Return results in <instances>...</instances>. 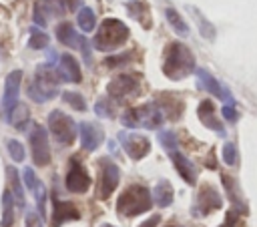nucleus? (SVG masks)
Returning <instances> with one entry per match:
<instances>
[{"instance_id": "obj_1", "label": "nucleus", "mask_w": 257, "mask_h": 227, "mask_svg": "<svg viewBox=\"0 0 257 227\" xmlns=\"http://www.w3.org/2000/svg\"><path fill=\"white\" fill-rule=\"evenodd\" d=\"M195 72V56L183 42H171L163 56V74L171 80H181Z\"/></svg>"}, {"instance_id": "obj_43", "label": "nucleus", "mask_w": 257, "mask_h": 227, "mask_svg": "<svg viewBox=\"0 0 257 227\" xmlns=\"http://www.w3.org/2000/svg\"><path fill=\"white\" fill-rule=\"evenodd\" d=\"M58 2H60L62 8L68 10V12H74V10L80 6V0H58Z\"/></svg>"}, {"instance_id": "obj_19", "label": "nucleus", "mask_w": 257, "mask_h": 227, "mask_svg": "<svg viewBox=\"0 0 257 227\" xmlns=\"http://www.w3.org/2000/svg\"><path fill=\"white\" fill-rule=\"evenodd\" d=\"M169 157H171V161H173L177 173L183 177V181L189 183V185H195V183H197V169H195L193 161H189L179 149L169 151Z\"/></svg>"}, {"instance_id": "obj_25", "label": "nucleus", "mask_w": 257, "mask_h": 227, "mask_svg": "<svg viewBox=\"0 0 257 227\" xmlns=\"http://www.w3.org/2000/svg\"><path fill=\"white\" fill-rule=\"evenodd\" d=\"M151 197L155 199V203H157L159 207H169V205L173 203V187H171V183H169L167 179L159 181V183L155 185V191L151 193Z\"/></svg>"}, {"instance_id": "obj_31", "label": "nucleus", "mask_w": 257, "mask_h": 227, "mask_svg": "<svg viewBox=\"0 0 257 227\" xmlns=\"http://www.w3.org/2000/svg\"><path fill=\"white\" fill-rule=\"evenodd\" d=\"M165 14H167V18H169V22H171V26H173V30L177 34H181V36H187L189 34V26L183 22V18H181V14H177V10L167 8Z\"/></svg>"}, {"instance_id": "obj_4", "label": "nucleus", "mask_w": 257, "mask_h": 227, "mask_svg": "<svg viewBox=\"0 0 257 227\" xmlns=\"http://www.w3.org/2000/svg\"><path fill=\"white\" fill-rule=\"evenodd\" d=\"M128 34H131L128 26L124 22H120L118 18H106V20L100 22L92 44L100 52H112L114 48H118L126 42Z\"/></svg>"}, {"instance_id": "obj_38", "label": "nucleus", "mask_w": 257, "mask_h": 227, "mask_svg": "<svg viewBox=\"0 0 257 227\" xmlns=\"http://www.w3.org/2000/svg\"><path fill=\"white\" fill-rule=\"evenodd\" d=\"M223 161L227 165H235L237 163V149L233 143H225L223 145Z\"/></svg>"}, {"instance_id": "obj_35", "label": "nucleus", "mask_w": 257, "mask_h": 227, "mask_svg": "<svg viewBox=\"0 0 257 227\" xmlns=\"http://www.w3.org/2000/svg\"><path fill=\"white\" fill-rule=\"evenodd\" d=\"M6 147H8V153H10L12 161H16V163L24 161V147H22L18 141L10 139V141H6Z\"/></svg>"}, {"instance_id": "obj_15", "label": "nucleus", "mask_w": 257, "mask_h": 227, "mask_svg": "<svg viewBox=\"0 0 257 227\" xmlns=\"http://www.w3.org/2000/svg\"><path fill=\"white\" fill-rule=\"evenodd\" d=\"M195 72H197V78H199V82H201V88H205L207 92H211L213 96H217V98H221V100H227V104L235 106V100H233L229 88H225L213 74H209V70H205V68H195Z\"/></svg>"}, {"instance_id": "obj_20", "label": "nucleus", "mask_w": 257, "mask_h": 227, "mask_svg": "<svg viewBox=\"0 0 257 227\" xmlns=\"http://www.w3.org/2000/svg\"><path fill=\"white\" fill-rule=\"evenodd\" d=\"M197 117H199V121H201L207 129L215 131L219 137L225 135L223 123L217 119V115H215V104H213L209 98H207V100H201V104H199V108H197Z\"/></svg>"}, {"instance_id": "obj_39", "label": "nucleus", "mask_w": 257, "mask_h": 227, "mask_svg": "<svg viewBox=\"0 0 257 227\" xmlns=\"http://www.w3.org/2000/svg\"><path fill=\"white\" fill-rule=\"evenodd\" d=\"M94 112H96L98 117H104V119H112V108L108 106V102H106V100H98V102L94 104Z\"/></svg>"}, {"instance_id": "obj_3", "label": "nucleus", "mask_w": 257, "mask_h": 227, "mask_svg": "<svg viewBox=\"0 0 257 227\" xmlns=\"http://www.w3.org/2000/svg\"><path fill=\"white\" fill-rule=\"evenodd\" d=\"M151 207H153L151 191L145 185H139V183L128 185L116 201V211L122 217H137V215L149 211Z\"/></svg>"}, {"instance_id": "obj_10", "label": "nucleus", "mask_w": 257, "mask_h": 227, "mask_svg": "<svg viewBox=\"0 0 257 227\" xmlns=\"http://www.w3.org/2000/svg\"><path fill=\"white\" fill-rule=\"evenodd\" d=\"M221 205H223V199H221L219 191L213 185L205 183V185H201V189L197 193V201H195V205H193L191 211L197 217H205V215L221 209Z\"/></svg>"}, {"instance_id": "obj_37", "label": "nucleus", "mask_w": 257, "mask_h": 227, "mask_svg": "<svg viewBox=\"0 0 257 227\" xmlns=\"http://www.w3.org/2000/svg\"><path fill=\"white\" fill-rule=\"evenodd\" d=\"M219 227H243L241 213H239V211H235V209H229V211H227V215H225V221H223Z\"/></svg>"}, {"instance_id": "obj_18", "label": "nucleus", "mask_w": 257, "mask_h": 227, "mask_svg": "<svg viewBox=\"0 0 257 227\" xmlns=\"http://www.w3.org/2000/svg\"><path fill=\"white\" fill-rule=\"evenodd\" d=\"M54 68H56V74L60 80H66V82H80L82 80L80 66L72 54H60L58 66H54Z\"/></svg>"}, {"instance_id": "obj_7", "label": "nucleus", "mask_w": 257, "mask_h": 227, "mask_svg": "<svg viewBox=\"0 0 257 227\" xmlns=\"http://www.w3.org/2000/svg\"><path fill=\"white\" fill-rule=\"evenodd\" d=\"M48 129L60 145H72L76 139V125L62 110H52L48 115Z\"/></svg>"}, {"instance_id": "obj_34", "label": "nucleus", "mask_w": 257, "mask_h": 227, "mask_svg": "<svg viewBox=\"0 0 257 227\" xmlns=\"http://www.w3.org/2000/svg\"><path fill=\"white\" fill-rule=\"evenodd\" d=\"M62 100L68 102V104H70L72 108H76V110H86V102H84V98H82L78 92L66 90V92H62Z\"/></svg>"}, {"instance_id": "obj_2", "label": "nucleus", "mask_w": 257, "mask_h": 227, "mask_svg": "<svg viewBox=\"0 0 257 227\" xmlns=\"http://www.w3.org/2000/svg\"><path fill=\"white\" fill-rule=\"evenodd\" d=\"M58 82H60V78L56 74V68L50 62L40 64V66H36L34 78L28 84V96L34 102H46L58 94Z\"/></svg>"}, {"instance_id": "obj_22", "label": "nucleus", "mask_w": 257, "mask_h": 227, "mask_svg": "<svg viewBox=\"0 0 257 227\" xmlns=\"http://www.w3.org/2000/svg\"><path fill=\"white\" fill-rule=\"evenodd\" d=\"M155 104L161 108L163 115L167 112L171 121H177L181 117V112H183V100L179 96H175V94H167V92L165 94H159V98H157Z\"/></svg>"}, {"instance_id": "obj_23", "label": "nucleus", "mask_w": 257, "mask_h": 227, "mask_svg": "<svg viewBox=\"0 0 257 227\" xmlns=\"http://www.w3.org/2000/svg\"><path fill=\"white\" fill-rule=\"evenodd\" d=\"M6 179H8V191L12 195V199L16 201L18 207L24 209L26 205V199H24V189H22V183H20V177H18V171L14 167H6Z\"/></svg>"}, {"instance_id": "obj_44", "label": "nucleus", "mask_w": 257, "mask_h": 227, "mask_svg": "<svg viewBox=\"0 0 257 227\" xmlns=\"http://www.w3.org/2000/svg\"><path fill=\"white\" fill-rule=\"evenodd\" d=\"M159 221H161V215H153L151 219H147L145 223H141L139 227H157L159 225Z\"/></svg>"}, {"instance_id": "obj_33", "label": "nucleus", "mask_w": 257, "mask_h": 227, "mask_svg": "<svg viewBox=\"0 0 257 227\" xmlns=\"http://www.w3.org/2000/svg\"><path fill=\"white\" fill-rule=\"evenodd\" d=\"M30 191L34 193L36 207H38V215L42 217V215H44V205H46V189H44V185H42L40 181H36V183L32 185V189H30Z\"/></svg>"}, {"instance_id": "obj_40", "label": "nucleus", "mask_w": 257, "mask_h": 227, "mask_svg": "<svg viewBox=\"0 0 257 227\" xmlns=\"http://www.w3.org/2000/svg\"><path fill=\"white\" fill-rule=\"evenodd\" d=\"M26 227H42V217L36 211L26 213Z\"/></svg>"}, {"instance_id": "obj_9", "label": "nucleus", "mask_w": 257, "mask_h": 227, "mask_svg": "<svg viewBox=\"0 0 257 227\" xmlns=\"http://www.w3.org/2000/svg\"><path fill=\"white\" fill-rule=\"evenodd\" d=\"M20 84H22V70H12L6 80H4V94H2V104H0V115L2 119L8 123V117L12 112V108L18 104V92H20Z\"/></svg>"}, {"instance_id": "obj_14", "label": "nucleus", "mask_w": 257, "mask_h": 227, "mask_svg": "<svg viewBox=\"0 0 257 227\" xmlns=\"http://www.w3.org/2000/svg\"><path fill=\"white\" fill-rule=\"evenodd\" d=\"M118 141H120L122 149L126 151V155L135 161H141L151 151V141L137 133H118Z\"/></svg>"}, {"instance_id": "obj_36", "label": "nucleus", "mask_w": 257, "mask_h": 227, "mask_svg": "<svg viewBox=\"0 0 257 227\" xmlns=\"http://www.w3.org/2000/svg\"><path fill=\"white\" fill-rule=\"evenodd\" d=\"M159 143L167 149V153L177 149V137H175V133H171V131H161V133H159Z\"/></svg>"}, {"instance_id": "obj_46", "label": "nucleus", "mask_w": 257, "mask_h": 227, "mask_svg": "<svg viewBox=\"0 0 257 227\" xmlns=\"http://www.w3.org/2000/svg\"><path fill=\"white\" fill-rule=\"evenodd\" d=\"M102 227H112V225H102Z\"/></svg>"}, {"instance_id": "obj_29", "label": "nucleus", "mask_w": 257, "mask_h": 227, "mask_svg": "<svg viewBox=\"0 0 257 227\" xmlns=\"http://www.w3.org/2000/svg\"><path fill=\"white\" fill-rule=\"evenodd\" d=\"M76 22H78V26H80L82 32H92V30H94V22H96L94 12H92L88 6L80 8V10H78V16H76Z\"/></svg>"}, {"instance_id": "obj_42", "label": "nucleus", "mask_w": 257, "mask_h": 227, "mask_svg": "<svg viewBox=\"0 0 257 227\" xmlns=\"http://www.w3.org/2000/svg\"><path fill=\"white\" fill-rule=\"evenodd\" d=\"M131 56H128V52H122V56H112V58H106L104 60V64L106 66H118L120 62H126Z\"/></svg>"}, {"instance_id": "obj_21", "label": "nucleus", "mask_w": 257, "mask_h": 227, "mask_svg": "<svg viewBox=\"0 0 257 227\" xmlns=\"http://www.w3.org/2000/svg\"><path fill=\"white\" fill-rule=\"evenodd\" d=\"M78 133H80V143H82L84 151H96V147L104 139L102 129L96 127L94 123H80L78 125Z\"/></svg>"}, {"instance_id": "obj_45", "label": "nucleus", "mask_w": 257, "mask_h": 227, "mask_svg": "<svg viewBox=\"0 0 257 227\" xmlns=\"http://www.w3.org/2000/svg\"><path fill=\"white\" fill-rule=\"evenodd\" d=\"M167 227H183V225H167Z\"/></svg>"}, {"instance_id": "obj_12", "label": "nucleus", "mask_w": 257, "mask_h": 227, "mask_svg": "<svg viewBox=\"0 0 257 227\" xmlns=\"http://www.w3.org/2000/svg\"><path fill=\"white\" fill-rule=\"evenodd\" d=\"M30 149H32V159L34 165L44 167L50 163V147H48V135L46 129L40 125H34L30 131Z\"/></svg>"}, {"instance_id": "obj_24", "label": "nucleus", "mask_w": 257, "mask_h": 227, "mask_svg": "<svg viewBox=\"0 0 257 227\" xmlns=\"http://www.w3.org/2000/svg\"><path fill=\"white\" fill-rule=\"evenodd\" d=\"M126 12H128V16H133L143 28H151L153 24H151V14H149V8H147V4H143V2H139V0H128L126 2Z\"/></svg>"}, {"instance_id": "obj_8", "label": "nucleus", "mask_w": 257, "mask_h": 227, "mask_svg": "<svg viewBox=\"0 0 257 227\" xmlns=\"http://www.w3.org/2000/svg\"><path fill=\"white\" fill-rule=\"evenodd\" d=\"M98 171H100V175H98L96 195H98V199H108L120 181V171L108 157L98 159Z\"/></svg>"}, {"instance_id": "obj_16", "label": "nucleus", "mask_w": 257, "mask_h": 227, "mask_svg": "<svg viewBox=\"0 0 257 227\" xmlns=\"http://www.w3.org/2000/svg\"><path fill=\"white\" fill-rule=\"evenodd\" d=\"M80 219V211L76 209L74 203L62 201L56 195L52 197V227H60L66 221H76Z\"/></svg>"}, {"instance_id": "obj_26", "label": "nucleus", "mask_w": 257, "mask_h": 227, "mask_svg": "<svg viewBox=\"0 0 257 227\" xmlns=\"http://www.w3.org/2000/svg\"><path fill=\"white\" fill-rule=\"evenodd\" d=\"M221 181H223V185H225V191H227V197H229V201L233 203V209L235 211H247L245 209V205H243V201H241V197L237 195V183L233 181V177L231 175H221Z\"/></svg>"}, {"instance_id": "obj_32", "label": "nucleus", "mask_w": 257, "mask_h": 227, "mask_svg": "<svg viewBox=\"0 0 257 227\" xmlns=\"http://www.w3.org/2000/svg\"><path fill=\"white\" fill-rule=\"evenodd\" d=\"M28 46L34 48V50H40V48H46L48 46V34L38 30V28H30V40H28Z\"/></svg>"}, {"instance_id": "obj_27", "label": "nucleus", "mask_w": 257, "mask_h": 227, "mask_svg": "<svg viewBox=\"0 0 257 227\" xmlns=\"http://www.w3.org/2000/svg\"><path fill=\"white\" fill-rule=\"evenodd\" d=\"M12 223H14V199H12L10 191L4 189V193H2V221H0V225L2 227H12Z\"/></svg>"}, {"instance_id": "obj_41", "label": "nucleus", "mask_w": 257, "mask_h": 227, "mask_svg": "<svg viewBox=\"0 0 257 227\" xmlns=\"http://www.w3.org/2000/svg\"><path fill=\"white\" fill-rule=\"evenodd\" d=\"M223 117H225L229 123H235V121L239 119V115H237L235 106H231V104H225V106H223Z\"/></svg>"}, {"instance_id": "obj_17", "label": "nucleus", "mask_w": 257, "mask_h": 227, "mask_svg": "<svg viewBox=\"0 0 257 227\" xmlns=\"http://www.w3.org/2000/svg\"><path fill=\"white\" fill-rule=\"evenodd\" d=\"M64 8L58 0H36L34 4V22L38 26H46L50 18H60Z\"/></svg>"}, {"instance_id": "obj_13", "label": "nucleus", "mask_w": 257, "mask_h": 227, "mask_svg": "<svg viewBox=\"0 0 257 227\" xmlns=\"http://www.w3.org/2000/svg\"><path fill=\"white\" fill-rule=\"evenodd\" d=\"M64 183H66V189L70 193H86L90 187V175L76 157H72L68 163V173H66Z\"/></svg>"}, {"instance_id": "obj_6", "label": "nucleus", "mask_w": 257, "mask_h": 227, "mask_svg": "<svg viewBox=\"0 0 257 227\" xmlns=\"http://www.w3.org/2000/svg\"><path fill=\"white\" fill-rule=\"evenodd\" d=\"M106 92L110 98L122 102L126 98H133L141 92V74H133V72H126V74H118L114 76L108 86H106Z\"/></svg>"}, {"instance_id": "obj_5", "label": "nucleus", "mask_w": 257, "mask_h": 227, "mask_svg": "<svg viewBox=\"0 0 257 227\" xmlns=\"http://www.w3.org/2000/svg\"><path fill=\"white\" fill-rule=\"evenodd\" d=\"M163 121H165V115L161 112V108L155 102H147V104L128 108L120 117V123L124 127H128V129H139V127L159 129L163 125Z\"/></svg>"}, {"instance_id": "obj_28", "label": "nucleus", "mask_w": 257, "mask_h": 227, "mask_svg": "<svg viewBox=\"0 0 257 227\" xmlns=\"http://www.w3.org/2000/svg\"><path fill=\"white\" fill-rule=\"evenodd\" d=\"M8 123L14 125L18 131H24V127L28 125V106L26 104H16L8 117Z\"/></svg>"}, {"instance_id": "obj_30", "label": "nucleus", "mask_w": 257, "mask_h": 227, "mask_svg": "<svg viewBox=\"0 0 257 227\" xmlns=\"http://www.w3.org/2000/svg\"><path fill=\"white\" fill-rule=\"evenodd\" d=\"M189 12H191V14L197 18V26L201 28V34H203L207 40H213V38H215V28H213V26L207 22V18H205V16H203V14H201V12H199L195 6H189Z\"/></svg>"}, {"instance_id": "obj_11", "label": "nucleus", "mask_w": 257, "mask_h": 227, "mask_svg": "<svg viewBox=\"0 0 257 227\" xmlns=\"http://www.w3.org/2000/svg\"><path fill=\"white\" fill-rule=\"evenodd\" d=\"M56 38H58L64 46H68V48H78V50L82 52V56H84V62H86V64H90V62H92L90 48H88V40H86L84 36H80V34L72 28V24H70V22H60V24L56 26Z\"/></svg>"}]
</instances>
